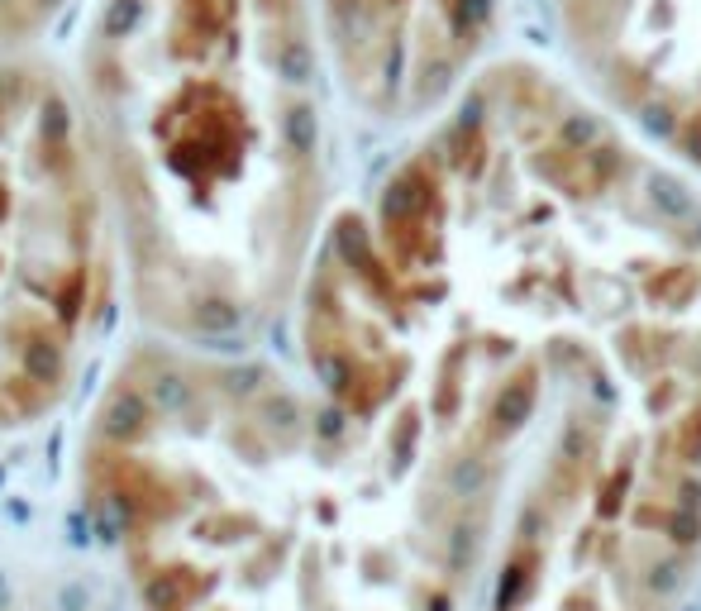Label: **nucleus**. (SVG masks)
Wrapping results in <instances>:
<instances>
[{"mask_svg": "<svg viewBox=\"0 0 701 611\" xmlns=\"http://www.w3.org/2000/svg\"><path fill=\"white\" fill-rule=\"evenodd\" d=\"M105 182L87 120L29 62H0V430L72 387L105 282Z\"/></svg>", "mask_w": 701, "mask_h": 611, "instance_id": "obj_4", "label": "nucleus"}, {"mask_svg": "<svg viewBox=\"0 0 701 611\" xmlns=\"http://www.w3.org/2000/svg\"><path fill=\"white\" fill-rule=\"evenodd\" d=\"M87 492L139 611H473L492 525L310 383L210 344L124 363Z\"/></svg>", "mask_w": 701, "mask_h": 611, "instance_id": "obj_2", "label": "nucleus"}, {"mask_svg": "<svg viewBox=\"0 0 701 611\" xmlns=\"http://www.w3.org/2000/svg\"><path fill=\"white\" fill-rule=\"evenodd\" d=\"M87 134L162 334L234 340L301 287L325 173L310 0H100Z\"/></svg>", "mask_w": 701, "mask_h": 611, "instance_id": "obj_3", "label": "nucleus"}, {"mask_svg": "<svg viewBox=\"0 0 701 611\" xmlns=\"http://www.w3.org/2000/svg\"><path fill=\"white\" fill-rule=\"evenodd\" d=\"M339 77L368 115L415 120L463 91L497 0H320Z\"/></svg>", "mask_w": 701, "mask_h": 611, "instance_id": "obj_5", "label": "nucleus"}, {"mask_svg": "<svg viewBox=\"0 0 701 611\" xmlns=\"http://www.w3.org/2000/svg\"><path fill=\"white\" fill-rule=\"evenodd\" d=\"M306 383L492 525L482 611H683L701 196L525 68L477 81L301 278Z\"/></svg>", "mask_w": 701, "mask_h": 611, "instance_id": "obj_1", "label": "nucleus"}, {"mask_svg": "<svg viewBox=\"0 0 701 611\" xmlns=\"http://www.w3.org/2000/svg\"><path fill=\"white\" fill-rule=\"evenodd\" d=\"M591 81L701 167V0H559Z\"/></svg>", "mask_w": 701, "mask_h": 611, "instance_id": "obj_6", "label": "nucleus"}]
</instances>
